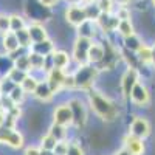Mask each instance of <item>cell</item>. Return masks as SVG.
I'll return each mask as SVG.
<instances>
[{
	"instance_id": "603a6c76",
	"label": "cell",
	"mask_w": 155,
	"mask_h": 155,
	"mask_svg": "<svg viewBox=\"0 0 155 155\" xmlns=\"http://www.w3.org/2000/svg\"><path fill=\"white\" fill-rule=\"evenodd\" d=\"M9 23H11V31L12 33L20 31V30L28 27V23H27V20H25V17L22 14H19V12H12V14H9Z\"/></svg>"
},
{
	"instance_id": "1f68e13d",
	"label": "cell",
	"mask_w": 155,
	"mask_h": 155,
	"mask_svg": "<svg viewBox=\"0 0 155 155\" xmlns=\"http://www.w3.org/2000/svg\"><path fill=\"white\" fill-rule=\"evenodd\" d=\"M25 95H27V93H25V90L20 87V85H16L14 88H12V92L8 95L11 99H12V102H14V104H22V102H23V99H25Z\"/></svg>"
},
{
	"instance_id": "c3c4849f",
	"label": "cell",
	"mask_w": 155,
	"mask_h": 155,
	"mask_svg": "<svg viewBox=\"0 0 155 155\" xmlns=\"http://www.w3.org/2000/svg\"><path fill=\"white\" fill-rule=\"evenodd\" d=\"M152 5H153V8H155V0H152Z\"/></svg>"
},
{
	"instance_id": "7dc6e473",
	"label": "cell",
	"mask_w": 155,
	"mask_h": 155,
	"mask_svg": "<svg viewBox=\"0 0 155 155\" xmlns=\"http://www.w3.org/2000/svg\"><path fill=\"white\" fill-rule=\"evenodd\" d=\"M41 155H54L53 150H47V149H41Z\"/></svg>"
},
{
	"instance_id": "4dcf8cb0",
	"label": "cell",
	"mask_w": 155,
	"mask_h": 155,
	"mask_svg": "<svg viewBox=\"0 0 155 155\" xmlns=\"http://www.w3.org/2000/svg\"><path fill=\"white\" fill-rule=\"evenodd\" d=\"M96 6L99 8L101 12H104V14H109V12H115V2L113 0H95Z\"/></svg>"
},
{
	"instance_id": "9c48e42d",
	"label": "cell",
	"mask_w": 155,
	"mask_h": 155,
	"mask_svg": "<svg viewBox=\"0 0 155 155\" xmlns=\"http://www.w3.org/2000/svg\"><path fill=\"white\" fill-rule=\"evenodd\" d=\"M68 104H70L71 112H73V124L76 127L84 126L87 121V109L84 106V102L79 98H73L68 101Z\"/></svg>"
},
{
	"instance_id": "3957f363",
	"label": "cell",
	"mask_w": 155,
	"mask_h": 155,
	"mask_svg": "<svg viewBox=\"0 0 155 155\" xmlns=\"http://www.w3.org/2000/svg\"><path fill=\"white\" fill-rule=\"evenodd\" d=\"M129 101L135 107H147L150 104V90L141 79L135 84L134 90L130 92V96H129Z\"/></svg>"
},
{
	"instance_id": "7402d4cb",
	"label": "cell",
	"mask_w": 155,
	"mask_h": 155,
	"mask_svg": "<svg viewBox=\"0 0 155 155\" xmlns=\"http://www.w3.org/2000/svg\"><path fill=\"white\" fill-rule=\"evenodd\" d=\"M123 44H124L126 50L132 51V53H137V51L141 48V45L144 44V41L135 33V34L130 36V37H124V39H123Z\"/></svg>"
},
{
	"instance_id": "8d00e7d4",
	"label": "cell",
	"mask_w": 155,
	"mask_h": 155,
	"mask_svg": "<svg viewBox=\"0 0 155 155\" xmlns=\"http://www.w3.org/2000/svg\"><path fill=\"white\" fill-rule=\"evenodd\" d=\"M12 130H14V129L6 127L5 124L0 126V144H6L8 143V138H9V135H11Z\"/></svg>"
},
{
	"instance_id": "30bf717a",
	"label": "cell",
	"mask_w": 155,
	"mask_h": 155,
	"mask_svg": "<svg viewBox=\"0 0 155 155\" xmlns=\"http://www.w3.org/2000/svg\"><path fill=\"white\" fill-rule=\"evenodd\" d=\"M123 147L127 149L132 155H144V152H146L144 140H141L138 137H134L130 134L124 135V138H123Z\"/></svg>"
},
{
	"instance_id": "bcb514c9",
	"label": "cell",
	"mask_w": 155,
	"mask_h": 155,
	"mask_svg": "<svg viewBox=\"0 0 155 155\" xmlns=\"http://www.w3.org/2000/svg\"><path fill=\"white\" fill-rule=\"evenodd\" d=\"M150 47H152V64H150V67L155 68V42H153Z\"/></svg>"
},
{
	"instance_id": "7c38bea8",
	"label": "cell",
	"mask_w": 155,
	"mask_h": 155,
	"mask_svg": "<svg viewBox=\"0 0 155 155\" xmlns=\"http://www.w3.org/2000/svg\"><path fill=\"white\" fill-rule=\"evenodd\" d=\"M65 70H61V68H50L47 71V82L50 85V88L53 90V93L56 95L59 90L62 88L64 79H65Z\"/></svg>"
},
{
	"instance_id": "ab89813d",
	"label": "cell",
	"mask_w": 155,
	"mask_h": 155,
	"mask_svg": "<svg viewBox=\"0 0 155 155\" xmlns=\"http://www.w3.org/2000/svg\"><path fill=\"white\" fill-rule=\"evenodd\" d=\"M62 88H76V81H74V74H65V79H64V84H62Z\"/></svg>"
},
{
	"instance_id": "6da1fadb",
	"label": "cell",
	"mask_w": 155,
	"mask_h": 155,
	"mask_svg": "<svg viewBox=\"0 0 155 155\" xmlns=\"http://www.w3.org/2000/svg\"><path fill=\"white\" fill-rule=\"evenodd\" d=\"M88 102H90V109H92L99 118L106 120V121H113L118 118L120 110L118 106L115 102L106 96L104 93L96 92V90H90L88 92Z\"/></svg>"
},
{
	"instance_id": "74e56055",
	"label": "cell",
	"mask_w": 155,
	"mask_h": 155,
	"mask_svg": "<svg viewBox=\"0 0 155 155\" xmlns=\"http://www.w3.org/2000/svg\"><path fill=\"white\" fill-rule=\"evenodd\" d=\"M67 150H68V141H58V144L54 147V155H67Z\"/></svg>"
},
{
	"instance_id": "2e32d148",
	"label": "cell",
	"mask_w": 155,
	"mask_h": 155,
	"mask_svg": "<svg viewBox=\"0 0 155 155\" xmlns=\"http://www.w3.org/2000/svg\"><path fill=\"white\" fill-rule=\"evenodd\" d=\"M71 62V54H68L64 50H54V53L51 54V68H61L65 70Z\"/></svg>"
},
{
	"instance_id": "4fadbf2b",
	"label": "cell",
	"mask_w": 155,
	"mask_h": 155,
	"mask_svg": "<svg viewBox=\"0 0 155 155\" xmlns=\"http://www.w3.org/2000/svg\"><path fill=\"white\" fill-rule=\"evenodd\" d=\"M27 30H28V33H30L31 44H39V42L47 41V39H48V31H47V28L44 27L41 22H37V20L28 23Z\"/></svg>"
},
{
	"instance_id": "d6a6232c",
	"label": "cell",
	"mask_w": 155,
	"mask_h": 155,
	"mask_svg": "<svg viewBox=\"0 0 155 155\" xmlns=\"http://www.w3.org/2000/svg\"><path fill=\"white\" fill-rule=\"evenodd\" d=\"M56 144H58V140H56L54 137H51L50 134H47V135H44V137L41 138V149L54 150Z\"/></svg>"
},
{
	"instance_id": "b9f144b4",
	"label": "cell",
	"mask_w": 155,
	"mask_h": 155,
	"mask_svg": "<svg viewBox=\"0 0 155 155\" xmlns=\"http://www.w3.org/2000/svg\"><path fill=\"white\" fill-rule=\"evenodd\" d=\"M37 2L44 8H53V6H56V3L59 2V0H37Z\"/></svg>"
},
{
	"instance_id": "e575fe53",
	"label": "cell",
	"mask_w": 155,
	"mask_h": 155,
	"mask_svg": "<svg viewBox=\"0 0 155 155\" xmlns=\"http://www.w3.org/2000/svg\"><path fill=\"white\" fill-rule=\"evenodd\" d=\"M11 31V23H9V14L0 12V36Z\"/></svg>"
},
{
	"instance_id": "cb8c5ba5",
	"label": "cell",
	"mask_w": 155,
	"mask_h": 155,
	"mask_svg": "<svg viewBox=\"0 0 155 155\" xmlns=\"http://www.w3.org/2000/svg\"><path fill=\"white\" fill-rule=\"evenodd\" d=\"M28 58H30V64H31V70H45V62L47 58L42 54H37L34 51H28Z\"/></svg>"
},
{
	"instance_id": "484cf974",
	"label": "cell",
	"mask_w": 155,
	"mask_h": 155,
	"mask_svg": "<svg viewBox=\"0 0 155 155\" xmlns=\"http://www.w3.org/2000/svg\"><path fill=\"white\" fill-rule=\"evenodd\" d=\"M12 67H16V68H19V70H23V71L30 73V71H31V64H30L28 53L20 54L19 58H14V59H12Z\"/></svg>"
},
{
	"instance_id": "ffe728a7",
	"label": "cell",
	"mask_w": 155,
	"mask_h": 155,
	"mask_svg": "<svg viewBox=\"0 0 155 155\" xmlns=\"http://www.w3.org/2000/svg\"><path fill=\"white\" fill-rule=\"evenodd\" d=\"M116 33H118L123 39L134 36V34H135V27H134V23H132V19L120 20L118 27H116Z\"/></svg>"
},
{
	"instance_id": "5b68a950",
	"label": "cell",
	"mask_w": 155,
	"mask_h": 155,
	"mask_svg": "<svg viewBox=\"0 0 155 155\" xmlns=\"http://www.w3.org/2000/svg\"><path fill=\"white\" fill-rule=\"evenodd\" d=\"M90 45H92V41H90V39L76 36L74 44H73L71 58L74 59V62H78V65H85V64H88L87 54H88V48H90Z\"/></svg>"
},
{
	"instance_id": "277c9868",
	"label": "cell",
	"mask_w": 155,
	"mask_h": 155,
	"mask_svg": "<svg viewBox=\"0 0 155 155\" xmlns=\"http://www.w3.org/2000/svg\"><path fill=\"white\" fill-rule=\"evenodd\" d=\"M73 74H74V81H76V88H90L95 82L96 68L85 64V65H79V70Z\"/></svg>"
},
{
	"instance_id": "52a82bcc",
	"label": "cell",
	"mask_w": 155,
	"mask_h": 155,
	"mask_svg": "<svg viewBox=\"0 0 155 155\" xmlns=\"http://www.w3.org/2000/svg\"><path fill=\"white\" fill-rule=\"evenodd\" d=\"M138 81H140V71L137 70V67H129L121 78V93L126 99H129L130 92Z\"/></svg>"
},
{
	"instance_id": "4316f807",
	"label": "cell",
	"mask_w": 155,
	"mask_h": 155,
	"mask_svg": "<svg viewBox=\"0 0 155 155\" xmlns=\"http://www.w3.org/2000/svg\"><path fill=\"white\" fill-rule=\"evenodd\" d=\"M23 143H25V140H23L22 132H19V130H16V129H14V130L11 132L9 138H8L6 146H9L12 149H20V147H23Z\"/></svg>"
},
{
	"instance_id": "44dd1931",
	"label": "cell",
	"mask_w": 155,
	"mask_h": 155,
	"mask_svg": "<svg viewBox=\"0 0 155 155\" xmlns=\"http://www.w3.org/2000/svg\"><path fill=\"white\" fill-rule=\"evenodd\" d=\"M135 56L143 65H150L152 64V47L147 44H143L141 48L135 53Z\"/></svg>"
},
{
	"instance_id": "e0dca14e",
	"label": "cell",
	"mask_w": 155,
	"mask_h": 155,
	"mask_svg": "<svg viewBox=\"0 0 155 155\" xmlns=\"http://www.w3.org/2000/svg\"><path fill=\"white\" fill-rule=\"evenodd\" d=\"M76 30H78V36L79 37H85V39H90V41H93V37L99 33L96 20H88V19L82 25H79Z\"/></svg>"
},
{
	"instance_id": "7bdbcfd3",
	"label": "cell",
	"mask_w": 155,
	"mask_h": 155,
	"mask_svg": "<svg viewBox=\"0 0 155 155\" xmlns=\"http://www.w3.org/2000/svg\"><path fill=\"white\" fill-rule=\"evenodd\" d=\"M116 6H129V3L132 2V0H113Z\"/></svg>"
},
{
	"instance_id": "ee69618b",
	"label": "cell",
	"mask_w": 155,
	"mask_h": 155,
	"mask_svg": "<svg viewBox=\"0 0 155 155\" xmlns=\"http://www.w3.org/2000/svg\"><path fill=\"white\" fill-rule=\"evenodd\" d=\"M5 120H6V110H3L2 106H0V126L5 124Z\"/></svg>"
},
{
	"instance_id": "8992f818",
	"label": "cell",
	"mask_w": 155,
	"mask_h": 155,
	"mask_svg": "<svg viewBox=\"0 0 155 155\" xmlns=\"http://www.w3.org/2000/svg\"><path fill=\"white\" fill-rule=\"evenodd\" d=\"M152 132V126L149 123V120L146 116H135L132 120L130 126H129V134L134 135V137H138L141 140H146Z\"/></svg>"
},
{
	"instance_id": "d4e9b609",
	"label": "cell",
	"mask_w": 155,
	"mask_h": 155,
	"mask_svg": "<svg viewBox=\"0 0 155 155\" xmlns=\"http://www.w3.org/2000/svg\"><path fill=\"white\" fill-rule=\"evenodd\" d=\"M28 74H30V73L23 71V70H19V68H16V67H11V68L6 71V76H8L16 85H20V84L25 81V78H27Z\"/></svg>"
},
{
	"instance_id": "9a60e30c",
	"label": "cell",
	"mask_w": 155,
	"mask_h": 155,
	"mask_svg": "<svg viewBox=\"0 0 155 155\" xmlns=\"http://www.w3.org/2000/svg\"><path fill=\"white\" fill-rule=\"evenodd\" d=\"M104 58H106V47L101 42L92 41V45H90L87 54L88 64H99L101 61H104Z\"/></svg>"
},
{
	"instance_id": "681fc988",
	"label": "cell",
	"mask_w": 155,
	"mask_h": 155,
	"mask_svg": "<svg viewBox=\"0 0 155 155\" xmlns=\"http://www.w3.org/2000/svg\"><path fill=\"white\" fill-rule=\"evenodd\" d=\"M0 96H2V92H0Z\"/></svg>"
},
{
	"instance_id": "f6af8a7d",
	"label": "cell",
	"mask_w": 155,
	"mask_h": 155,
	"mask_svg": "<svg viewBox=\"0 0 155 155\" xmlns=\"http://www.w3.org/2000/svg\"><path fill=\"white\" fill-rule=\"evenodd\" d=\"M113 155H132V153H130V152H129L127 149H124V147H121L120 150H116V152H115Z\"/></svg>"
},
{
	"instance_id": "836d02e7",
	"label": "cell",
	"mask_w": 155,
	"mask_h": 155,
	"mask_svg": "<svg viewBox=\"0 0 155 155\" xmlns=\"http://www.w3.org/2000/svg\"><path fill=\"white\" fill-rule=\"evenodd\" d=\"M14 87H16V84L12 82L8 76H5L3 79L0 81V92H2V95H9Z\"/></svg>"
},
{
	"instance_id": "f35d334b",
	"label": "cell",
	"mask_w": 155,
	"mask_h": 155,
	"mask_svg": "<svg viewBox=\"0 0 155 155\" xmlns=\"http://www.w3.org/2000/svg\"><path fill=\"white\" fill-rule=\"evenodd\" d=\"M67 155H84V150H82V147L79 144L76 143V141H71V143H68Z\"/></svg>"
},
{
	"instance_id": "ba28073f",
	"label": "cell",
	"mask_w": 155,
	"mask_h": 155,
	"mask_svg": "<svg viewBox=\"0 0 155 155\" xmlns=\"http://www.w3.org/2000/svg\"><path fill=\"white\" fill-rule=\"evenodd\" d=\"M53 123L61 124L64 127H68L73 124V112L68 102H64V104H59L54 112H53Z\"/></svg>"
},
{
	"instance_id": "8fae6325",
	"label": "cell",
	"mask_w": 155,
	"mask_h": 155,
	"mask_svg": "<svg viewBox=\"0 0 155 155\" xmlns=\"http://www.w3.org/2000/svg\"><path fill=\"white\" fill-rule=\"evenodd\" d=\"M96 23H98L99 31L107 34V33L116 31V27H118V23H120V19L115 16V12H109V14L101 12V16L96 19Z\"/></svg>"
},
{
	"instance_id": "d590c367",
	"label": "cell",
	"mask_w": 155,
	"mask_h": 155,
	"mask_svg": "<svg viewBox=\"0 0 155 155\" xmlns=\"http://www.w3.org/2000/svg\"><path fill=\"white\" fill-rule=\"evenodd\" d=\"M115 16L118 17L120 20H126V19H130L132 12L129 6H116L115 8Z\"/></svg>"
},
{
	"instance_id": "f1b7e54d",
	"label": "cell",
	"mask_w": 155,
	"mask_h": 155,
	"mask_svg": "<svg viewBox=\"0 0 155 155\" xmlns=\"http://www.w3.org/2000/svg\"><path fill=\"white\" fill-rule=\"evenodd\" d=\"M37 84H39L37 78H36V76H33V74L30 73L27 78H25V81L20 84V87L25 90V93H34V90H36Z\"/></svg>"
},
{
	"instance_id": "f546056e",
	"label": "cell",
	"mask_w": 155,
	"mask_h": 155,
	"mask_svg": "<svg viewBox=\"0 0 155 155\" xmlns=\"http://www.w3.org/2000/svg\"><path fill=\"white\" fill-rule=\"evenodd\" d=\"M16 36H17V41H19V44H20V47L22 48H31V39H30V33H28V30L27 28H23V30H20V31H16L14 33Z\"/></svg>"
},
{
	"instance_id": "ac0fdd59",
	"label": "cell",
	"mask_w": 155,
	"mask_h": 155,
	"mask_svg": "<svg viewBox=\"0 0 155 155\" xmlns=\"http://www.w3.org/2000/svg\"><path fill=\"white\" fill-rule=\"evenodd\" d=\"M33 95H34L39 101H42V102H48V101L53 99V96H54L53 90L50 88V85H48L47 81H39V84H37V87H36V90H34Z\"/></svg>"
},
{
	"instance_id": "60d3db41",
	"label": "cell",
	"mask_w": 155,
	"mask_h": 155,
	"mask_svg": "<svg viewBox=\"0 0 155 155\" xmlns=\"http://www.w3.org/2000/svg\"><path fill=\"white\" fill-rule=\"evenodd\" d=\"M23 155H41V147H37V146H28L27 149H25Z\"/></svg>"
},
{
	"instance_id": "7a4b0ae2",
	"label": "cell",
	"mask_w": 155,
	"mask_h": 155,
	"mask_svg": "<svg viewBox=\"0 0 155 155\" xmlns=\"http://www.w3.org/2000/svg\"><path fill=\"white\" fill-rule=\"evenodd\" d=\"M64 19L67 20L68 25L78 28L79 25H82L85 20H87V11H85V6L79 2H71L65 11H64Z\"/></svg>"
},
{
	"instance_id": "83f0119b",
	"label": "cell",
	"mask_w": 155,
	"mask_h": 155,
	"mask_svg": "<svg viewBox=\"0 0 155 155\" xmlns=\"http://www.w3.org/2000/svg\"><path fill=\"white\" fill-rule=\"evenodd\" d=\"M48 134H50L51 137H54L58 141H65V140H67V127L53 123V124L50 126Z\"/></svg>"
},
{
	"instance_id": "d6986e66",
	"label": "cell",
	"mask_w": 155,
	"mask_h": 155,
	"mask_svg": "<svg viewBox=\"0 0 155 155\" xmlns=\"http://www.w3.org/2000/svg\"><path fill=\"white\" fill-rule=\"evenodd\" d=\"M31 51H34V53H37V54H42V56H51L54 53V50H56V47H54V44L50 41V39H47V41H42V42H39V44H33L31 45V48H30Z\"/></svg>"
},
{
	"instance_id": "5bb4252c",
	"label": "cell",
	"mask_w": 155,
	"mask_h": 155,
	"mask_svg": "<svg viewBox=\"0 0 155 155\" xmlns=\"http://www.w3.org/2000/svg\"><path fill=\"white\" fill-rule=\"evenodd\" d=\"M0 44H2V48L6 54H14L16 51H19L22 47L17 41V36L12 33V31H8L5 34H2V39H0Z\"/></svg>"
}]
</instances>
